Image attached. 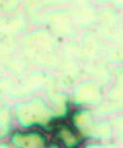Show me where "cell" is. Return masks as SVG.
I'll return each instance as SVG.
<instances>
[{
	"instance_id": "1",
	"label": "cell",
	"mask_w": 123,
	"mask_h": 148,
	"mask_svg": "<svg viewBox=\"0 0 123 148\" xmlns=\"http://www.w3.org/2000/svg\"><path fill=\"white\" fill-rule=\"evenodd\" d=\"M51 112L41 101H35L24 105L18 111V116L25 125H44L51 118Z\"/></svg>"
},
{
	"instance_id": "2",
	"label": "cell",
	"mask_w": 123,
	"mask_h": 148,
	"mask_svg": "<svg viewBox=\"0 0 123 148\" xmlns=\"http://www.w3.org/2000/svg\"><path fill=\"white\" fill-rule=\"evenodd\" d=\"M16 148H46V138L37 131H16L11 136Z\"/></svg>"
},
{
	"instance_id": "3",
	"label": "cell",
	"mask_w": 123,
	"mask_h": 148,
	"mask_svg": "<svg viewBox=\"0 0 123 148\" xmlns=\"http://www.w3.org/2000/svg\"><path fill=\"white\" fill-rule=\"evenodd\" d=\"M56 137L66 148H75L81 143L80 134L69 125H60L56 128Z\"/></svg>"
},
{
	"instance_id": "4",
	"label": "cell",
	"mask_w": 123,
	"mask_h": 148,
	"mask_svg": "<svg viewBox=\"0 0 123 148\" xmlns=\"http://www.w3.org/2000/svg\"><path fill=\"white\" fill-rule=\"evenodd\" d=\"M75 126L81 131H85L87 127H89L91 120H90V114L86 112H80V113L75 114L74 119H73Z\"/></svg>"
},
{
	"instance_id": "5",
	"label": "cell",
	"mask_w": 123,
	"mask_h": 148,
	"mask_svg": "<svg viewBox=\"0 0 123 148\" xmlns=\"http://www.w3.org/2000/svg\"><path fill=\"white\" fill-rule=\"evenodd\" d=\"M46 148H59L57 145H50V146H48V147H46Z\"/></svg>"
}]
</instances>
